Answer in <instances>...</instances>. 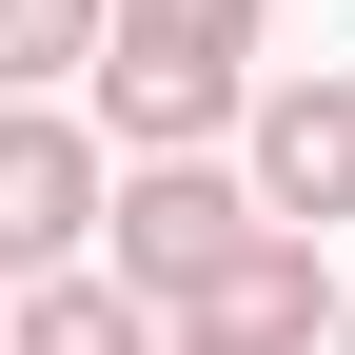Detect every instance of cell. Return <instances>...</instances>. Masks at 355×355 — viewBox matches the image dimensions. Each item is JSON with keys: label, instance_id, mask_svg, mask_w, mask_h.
I'll return each mask as SVG.
<instances>
[{"label": "cell", "instance_id": "6da1fadb", "mask_svg": "<svg viewBox=\"0 0 355 355\" xmlns=\"http://www.w3.org/2000/svg\"><path fill=\"white\" fill-rule=\"evenodd\" d=\"M79 237H119V119L20 99V119H0V257H20V277H60Z\"/></svg>", "mask_w": 355, "mask_h": 355}, {"label": "cell", "instance_id": "7a4b0ae2", "mask_svg": "<svg viewBox=\"0 0 355 355\" xmlns=\"http://www.w3.org/2000/svg\"><path fill=\"white\" fill-rule=\"evenodd\" d=\"M237 237H277V198H257V158H119V277L139 296H178V277H217Z\"/></svg>", "mask_w": 355, "mask_h": 355}, {"label": "cell", "instance_id": "3957f363", "mask_svg": "<svg viewBox=\"0 0 355 355\" xmlns=\"http://www.w3.org/2000/svg\"><path fill=\"white\" fill-rule=\"evenodd\" d=\"M336 296H355V277H316V237L277 217V237H237L217 277H178V296H158V336H178V355H316V336H336Z\"/></svg>", "mask_w": 355, "mask_h": 355}, {"label": "cell", "instance_id": "277c9868", "mask_svg": "<svg viewBox=\"0 0 355 355\" xmlns=\"http://www.w3.org/2000/svg\"><path fill=\"white\" fill-rule=\"evenodd\" d=\"M237 158H257V198H277L296 237H316V217H355V79H257Z\"/></svg>", "mask_w": 355, "mask_h": 355}, {"label": "cell", "instance_id": "5b68a950", "mask_svg": "<svg viewBox=\"0 0 355 355\" xmlns=\"http://www.w3.org/2000/svg\"><path fill=\"white\" fill-rule=\"evenodd\" d=\"M20 355H178V336H158L139 277H79L60 257V277H20Z\"/></svg>", "mask_w": 355, "mask_h": 355}, {"label": "cell", "instance_id": "8992f818", "mask_svg": "<svg viewBox=\"0 0 355 355\" xmlns=\"http://www.w3.org/2000/svg\"><path fill=\"white\" fill-rule=\"evenodd\" d=\"M99 60H119V0H0V79L20 99H99Z\"/></svg>", "mask_w": 355, "mask_h": 355}, {"label": "cell", "instance_id": "52a82bcc", "mask_svg": "<svg viewBox=\"0 0 355 355\" xmlns=\"http://www.w3.org/2000/svg\"><path fill=\"white\" fill-rule=\"evenodd\" d=\"M257 20L277 0H119V60H237L257 79Z\"/></svg>", "mask_w": 355, "mask_h": 355}, {"label": "cell", "instance_id": "ba28073f", "mask_svg": "<svg viewBox=\"0 0 355 355\" xmlns=\"http://www.w3.org/2000/svg\"><path fill=\"white\" fill-rule=\"evenodd\" d=\"M336 355H355V296H336Z\"/></svg>", "mask_w": 355, "mask_h": 355}]
</instances>
